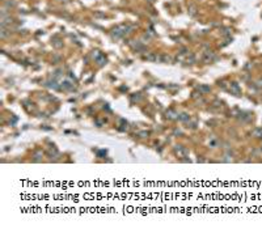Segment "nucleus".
<instances>
[{
  "label": "nucleus",
  "mask_w": 262,
  "mask_h": 229,
  "mask_svg": "<svg viewBox=\"0 0 262 229\" xmlns=\"http://www.w3.org/2000/svg\"><path fill=\"white\" fill-rule=\"evenodd\" d=\"M252 135H253L254 138H262V130H261V128H255V130L252 132Z\"/></svg>",
  "instance_id": "16"
},
{
  "label": "nucleus",
  "mask_w": 262,
  "mask_h": 229,
  "mask_svg": "<svg viewBox=\"0 0 262 229\" xmlns=\"http://www.w3.org/2000/svg\"><path fill=\"white\" fill-rule=\"evenodd\" d=\"M53 45H54V47H56V49H60V47L63 46V42H62L60 39H58V38H54V41H53Z\"/></svg>",
  "instance_id": "15"
},
{
  "label": "nucleus",
  "mask_w": 262,
  "mask_h": 229,
  "mask_svg": "<svg viewBox=\"0 0 262 229\" xmlns=\"http://www.w3.org/2000/svg\"><path fill=\"white\" fill-rule=\"evenodd\" d=\"M166 118H169V119H178V114L174 110H168L166 111Z\"/></svg>",
  "instance_id": "8"
},
{
  "label": "nucleus",
  "mask_w": 262,
  "mask_h": 229,
  "mask_svg": "<svg viewBox=\"0 0 262 229\" xmlns=\"http://www.w3.org/2000/svg\"><path fill=\"white\" fill-rule=\"evenodd\" d=\"M257 85H258V86H262V80H259V81H258V84H257Z\"/></svg>",
  "instance_id": "31"
},
{
  "label": "nucleus",
  "mask_w": 262,
  "mask_h": 229,
  "mask_svg": "<svg viewBox=\"0 0 262 229\" xmlns=\"http://www.w3.org/2000/svg\"><path fill=\"white\" fill-rule=\"evenodd\" d=\"M231 34V29L229 28H224L223 30H222V36H224V37H228Z\"/></svg>",
  "instance_id": "20"
},
{
  "label": "nucleus",
  "mask_w": 262,
  "mask_h": 229,
  "mask_svg": "<svg viewBox=\"0 0 262 229\" xmlns=\"http://www.w3.org/2000/svg\"><path fill=\"white\" fill-rule=\"evenodd\" d=\"M186 62H188V63H189V64H193V63H194V62H195V58H194V56H193V55H190V56H189V58H188V59H186Z\"/></svg>",
  "instance_id": "24"
},
{
  "label": "nucleus",
  "mask_w": 262,
  "mask_h": 229,
  "mask_svg": "<svg viewBox=\"0 0 262 229\" xmlns=\"http://www.w3.org/2000/svg\"><path fill=\"white\" fill-rule=\"evenodd\" d=\"M252 155H253V156H261V155H262V149H261V151H259V149H254V151L252 152Z\"/></svg>",
  "instance_id": "26"
},
{
  "label": "nucleus",
  "mask_w": 262,
  "mask_h": 229,
  "mask_svg": "<svg viewBox=\"0 0 262 229\" xmlns=\"http://www.w3.org/2000/svg\"><path fill=\"white\" fill-rule=\"evenodd\" d=\"M138 135H139L140 138H147V136H148V132H147V131H142V132H139Z\"/></svg>",
  "instance_id": "27"
},
{
  "label": "nucleus",
  "mask_w": 262,
  "mask_h": 229,
  "mask_svg": "<svg viewBox=\"0 0 262 229\" xmlns=\"http://www.w3.org/2000/svg\"><path fill=\"white\" fill-rule=\"evenodd\" d=\"M97 63H98V66H104V64L106 63V58H105L104 55H101V56L97 59Z\"/></svg>",
  "instance_id": "18"
},
{
  "label": "nucleus",
  "mask_w": 262,
  "mask_h": 229,
  "mask_svg": "<svg viewBox=\"0 0 262 229\" xmlns=\"http://www.w3.org/2000/svg\"><path fill=\"white\" fill-rule=\"evenodd\" d=\"M181 54H188V49L182 47V49H181Z\"/></svg>",
  "instance_id": "30"
},
{
  "label": "nucleus",
  "mask_w": 262,
  "mask_h": 229,
  "mask_svg": "<svg viewBox=\"0 0 262 229\" xmlns=\"http://www.w3.org/2000/svg\"><path fill=\"white\" fill-rule=\"evenodd\" d=\"M131 46H132V49H134L135 51H145V47L143 46L142 42H134Z\"/></svg>",
  "instance_id": "7"
},
{
  "label": "nucleus",
  "mask_w": 262,
  "mask_h": 229,
  "mask_svg": "<svg viewBox=\"0 0 262 229\" xmlns=\"http://www.w3.org/2000/svg\"><path fill=\"white\" fill-rule=\"evenodd\" d=\"M105 122H106L105 119H96V125H97L98 127H101V126H102V125H104Z\"/></svg>",
  "instance_id": "25"
},
{
  "label": "nucleus",
  "mask_w": 262,
  "mask_h": 229,
  "mask_svg": "<svg viewBox=\"0 0 262 229\" xmlns=\"http://www.w3.org/2000/svg\"><path fill=\"white\" fill-rule=\"evenodd\" d=\"M218 145H219V143H218L216 140H214V139L210 140V147H211V148H215V147H218Z\"/></svg>",
  "instance_id": "23"
},
{
  "label": "nucleus",
  "mask_w": 262,
  "mask_h": 229,
  "mask_svg": "<svg viewBox=\"0 0 262 229\" xmlns=\"http://www.w3.org/2000/svg\"><path fill=\"white\" fill-rule=\"evenodd\" d=\"M47 86H49V88H53V89H59V85H58V83H56L55 79H54L53 81H49V83H47Z\"/></svg>",
  "instance_id": "14"
},
{
  "label": "nucleus",
  "mask_w": 262,
  "mask_h": 229,
  "mask_svg": "<svg viewBox=\"0 0 262 229\" xmlns=\"http://www.w3.org/2000/svg\"><path fill=\"white\" fill-rule=\"evenodd\" d=\"M101 55H102V54H101L98 50H95V51L92 52V58H93V59H96V60H97V59H98Z\"/></svg>",
  "instance_id": "19"
},
{
  "label": "nucleus",
  "mask_w": 262,
  "mask_h": 229,
  "mask_svg": "<svg viewBox=\"0 0 262 229\" xmlns=\"http://www.w3.org/2000/svg\"><path fill=\"white\" fill-rule=\"evenodd\" d=\"M261 149H262V148H261Z\"/></svg>",
  "instance_id": "32"
},
{
  "label": "nucleus",
  "mask_w": 262,
  "mask_h": 229,
  "mask_svg": "<svg viewBox=\"0 0 262 229\" xmlns=\"http://www.w3.org/2000/svg\"><path fill=\"white\" fill-rule=\"evenodd\" d=\"M216 59V56H215V54H214V51H206L205 52V55H203V62L205 63H211V62H214Z\"/></svg>",
  "instance_id": "3"
},
{
  "label": "nucleus",
  "mask_w": 262,
  "mask_h": 229,
  "mask_svg": "<svg viewBox=\"0 0 262 229\" xmlns=\"http://www.w3.org/2000/svg\"><path fill=\"white\" fill-rule=\"evenodd\" d=\"M160 63H165V64L172 63V58L166 54H162V55H160Z\"/></svg>",
  "instance_id": "10"
},
{
  "label": "nucleus",
  "mask_w": 262,
  "mask_h": 229,
  "mask_svg": "<svg viewBox=\"0 0 262 229\" xmlns=\"http://www.w3.org/2000/svg\"><path fill=\"white\" fill-rule=\"evenodd\" d=\"M131 30H132V26H129V25L122 24V25L115 26V28L112 30V37L115 38V39H118V38H121V37H123V36L131 33Z\"/></svg>",
  "instance_id": "1"
},
{
  "label": "nucleus",
  "mask_w": 262,
  "mask_h": 229,
  "mask_svg": "<svg viewBox=\"0 0 262 229\" xmlns=\"http://www.w3.org/2000/svg\"><path fill=\"white\" fill-rule=\"evenodd\" d=\"M188 127L189 128H197V122H188Z\"/></svg>",
  "instance_id": "22"
},
{
  "label": "nucleus",
  "mask_w": 262,
  "mask_h": 229,
  "mask_svg": "<svg viewBox=\"0 0 262 229\" xmlns=\"http://www.w3.org/2000/svg\"><path fill=\"white\" fill-rule=\"evenodd\" d=\"M229 90H231L235 96H241V90H240L237 83H232V84L229 85Z\"/></svg>",
  "instance_id": "5"
},
{
  "label": "nucleus",
  "mask_w": 262,
  "mask_h": 229,
  "mask_svg": "<svg viewBox=\"0 0 262 229\" xmlns=\"http://www.w3.org/2000/svg\"><path fill=\"white\" fill-rule=\"evenodd\" d=\"M198 90H199L201 93H208V92L211 90V88H210L208 85H205V84H202V85H199V86H198Z\"/></svg>",
  "instance_id": "12"
},
{
  "label": "nucleus",
  "mask_w": 262,
  "mask_h": 229,
  "mask_svg": "<svg viewBox=\"0 0 262 229\" xmlns=\"http://www.w3.org/2000/svg\"><path fill=\"white\" fill-rule=\"evenodd\" d=\"M144 58L148 60V62H159L160 63V55H157L156 52H148V54H145L144 55Z\"/></svg>",
  "instance_id": "4"
},
{
  "label": "nucleus",
  "mask_w": 262,
  "mask_h": 229,
  "mask_svg": "<svg viewBox=\"0 0 262 229\" xmlns=\"http://www.w3.org/2000/svg\"><path fill=\"white\" fill-rule=\"evenodd\" d=\"M11 34V32H8V29L5 26H2V30H0V37L2 38H7Z\"/></svg>",
  "instance_id": "11"
},
{
  "label": "nucleus",
  "mask_w": 262,
  "mask_h": 229,
  "mask_svg": "<svg viewBox=\"0 0 262 229\" xmlns=\"http://www.w3.org/2000/svg\"><path fill=\"white\" fill-rule=\"evenodd\" d=\"M195 13H197V7H195V5H190V7H189V15H190V16H194Z\"/></svg>",
  "instance_id": "17"
},
{
  "label": "nucleus",
  "mask_w": 262,
  "mask_h": 229,
  "mask_svg": "<svg viewBox=\"0 0 262 229\" xmlns=\"http://www.w3.org/2000/svg\"><path fill=\"white\" fill-rule=\"evenodd\" d=\"M41 158H42V152L39 151L34 155V161H41Z\"/></svg>",
  "instance_id": "21"
},
{
  "label": "nucleus",
  "mask_w": 262,
  "mask_h": 229,
  "mask_svg": "<svg viewBox=\"0 0 262 229\" xmlns=\"http://www.w3.org/2000/svg\"><path fill=\"white\" fill-rule=\"evenodd\" d=\"M178 121L188 123L190 121V115H189V114H186V113H181V114H178Z\"/></svg>",
  "instance_id": "9"
},
{
  "label": "nucleus",
  "mask_w": 262,
  "mask_h": 229,
  "mask_svg": "<svg viewBox=\"0 0 262 229\" xmlns=\"http://www.w3.org/2000/svg\"><path fill=\"white\" fill-rule=\"evenodd\" d=\"M214 106H216V107H220V106H222V101H219V99L214 101Z\"/></svg>",
  "instance_id": "28"
},
{
  "label": "nucleus",
  "mask_w": 262,
  "mask_h": 229,
  "mask_svg": "<svg viewBox=\"0 0 262 229\" xmlns=\"http://www.w3.org/2000/svg\"><path fill=\"white\" fill-rule=\"evenodd\" d=\"M4 5H5V8H15L16 7V2L15 0H5Z\"/></svg>",
  "instance_id": "13"
},
{
  "label": "nucleus",
  "mask_w": 262,
  "mask_h": 229,
  "mask_svg": "<svg viewBox=\"0 0 262 229\" xmlns=\"http://www.w3.org/2000/svg\"><path fill=\"white\" fill-rule=\"evenodd\" d=\"M174 152H176V155L178 157H185V156L189 155V151L185 147H182V145H176V147H174Z\"/></svg>",
  "instance_id": "2"
},
{
  "label": "nucleus",
  "mask_w": 262,
  "mask_h": 229,
  "mask_svg": "<svg viewBox=\"0 0 262 229\" xmlns=\"http://www.w3.org/2000/svg\"><path fill=\"white\" fill-rule=\"evenodd\" d=\"M140 96H132V101H140Z\"/></svg>",
  "instance_id": "29"
},
{
  "label": "nucleus",
  "mask_w": 262,
  "mask_h": 229,
  "mask_svg": "<svg viewBox=\"0 0 262 229\" xmlns=\"http://www.w3.org/2000/svg\"><path fill=\"white\" fill-rule=\"evenodd\" d=\"M60 88L63 90H73V84H71L69 80H64L62 84H60Z\"/></svg>",
  "instance_id": "6"
}]
</instances>
